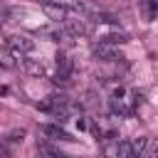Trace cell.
I'll list each match as a JSON object with an SVG mask.
<instances>
[{"instance_id":"6da1fadb","label":"cell","mask_w":158,"mask_h":158,"mask_svg":"<svg viewBox=\"0 0 158 158\" xmlns=\"http://www.w3.org/2000/svg\"><path fill=\"white\" fill-rule=\"evenodd\" d=\"M64 27H67V32H69L72 37H84V35H89V32H91L89 22H86L84 17H79L74 10H72V15L64 20Z\"/></svg>"},{"instance_id":"7a4b0ae2","label":"cell","mask_w":158,"mask_h":158,"mask_svg":"<svg viewBox=\"0 0 158 158\" xmlns=\"http://www.w3.org/2000/svg\"><path fill=\"white\" fill-rule=\"evenodd\" d=\"M7 47L12 49L15 57L22 59V54H27V52L35 49V42H32L30 37H25V35H10V37H7Z\"/></svg>"},{"instance_id":"3957f363","label":"cell","mask_w":158,"mask_h":158,"mask_svg":"<svg viewBox=\"0 0 158 158\" xmlns=\"http://www.w3.org/2000/svg\"><path fill=\"white\" fill-rule=\"evenodd\" d=\"M42 10H44V15H47L49 20H54V22H64V20L72 15V7L59 5V2H44Z\"/></svg>"},{"instance_id":"277c9868","label":"cell","mask_w":158,"mask_h":158,"mask_svg":"<svg viewBox=\"0 0 158 158\" xmlns=\"http://www.w3.org/2000/svg\"><path fill=\"white\" fill-rule=\"evenodd\" d=\"M91 54L99 59V62H116V59H123L111 44H106V42H99V44H94L91 47Z\"/></svg>"},{"instance_id":"5b68a950","label":"cell","mask_w":158,"mask_h":158,"mask_svg":"<svg viewBox=\"0 0 158 158\" xmlns=\"http://www.w3.org/2000/svg\"><path fill=\"white\" fill-rule=\"evenodd\" d=\"M40 131H42L47 138H52V141H74V138H72V133H67L62 126H52V123H44Z\"/></svg>"},{"instance_id":"8992f818","label":"cell","mask_w":158,"mask_h":158,"mask_svg":"<svg viewBox=\"0 0 158 158\" xmlns=\"http://www.w3.org/2000/svg\"><path fill=\"white\" fill-rule=\"evenodd\" d=\"M40 35H44V37H49L54 42H62V40H69L72 37L67 32V27H44V30H40Z\"/></svg>"},{"instance_id":"52a82bcc","label":"cell","mask_w":158,"mask_h":158,"mask_svg":"<svg viewBox=\"0 0 158 158\" xmlns=\"http://www.w3.org/2000/svg\"><path fill=\"white\" fill-rule=\"evenodd\" d=\"M54 59H57V74H67V77H72V72H74L72 59H69L67 54H57Z\"/></svg>"},{"instance_id":"ba28073f","label":"cell","mask_w":158,"mask_h":158,"mask_svg":"<svg viewBox=\"0 0 158 158\" xmlns=\"http://www.w3.org/2000/svg\"><path fill=\"white\" fill-rule=\"evenodd\" d=\"M22 67H25V72H27L30 77H44V64H42V62L25 59V62H22Z\"/></svg>"},{"instance_id":"9c48e42d","label":"cell","mask_w":158,"mask_h":158,"mask_svg":"<svg viewBox=\"0 0 158 158\" xmlns=\"http://www.w3.org/2000/svg\"><path fill=\"white\" fill-rule=\"evenodd\" d=\"M99 106V96L94 91H84L79 99V109H96Z\"/></svg>"},{"instance_id":"30bf717a","label":"cell","mask_w":158,"mask_h":158,"mask_svg":"<svg viewBox=\"0 0 158 158\" xmlns=\"http://www.w3.org/2000/svg\"><path fill=\"white\" fill-rule=\"evenodd\" d=\"M156 10H158V2L156 0H141V12L146 20H153L156 17Z\"/></svg>"},{"instance_id":"8fae6325","label":"cell","mask_w":158,"mask_h":158,"mask_svg":"<svg viewBox=\"0 0 158 158\" xmlns=\"http://www.w3.org/2000/svg\"><path fill=\"white\" fill-rule=\"evenodd\" d=\"M101 42H106V44H123V42H128V35H123V32H111V35H104L101 37Z\"/></svg>"},{"instance_id":"7c38bea8","label":"cell","mask_w":158,"mask_h":158,"mask_svg":"<svg viewBox=\"0 0 158 158\" xmlns=\"http://www.w3.org/2000/svg\"><path fill=\"white\" fill-rule=\"evenodd\" d=\"M116 156L118 158H133V146L128 141H118L116 143Z\"/></svg>"},{"instance_id":"4fadbf2b","label":"cell","mask_w":158,"mask_h":158,"mask_svg":"<svg viewBox=\"0 0 158 158\" xmlns=\"http://www.w3.org/2000/svg\"><path fill=\"white\" fill-rule=\"evenodd\" d=\"M156 158L158 156V138H148V143H146V151H143V156L141 158Z\"/></svg>"},{"instance_id":"5bb4252c","label":"cell","mask_w":158,"mask_h":158,"mask_svg":"<svg viewBox=\"0 0 158 158\" xmlns=\"http://www.w3.org/2000/svg\"><path fill=\"white\" fill-rule=\"evenodd\" d=\"M146 143H148V138H143V136H141V138H136V141H131V146H133V156H138V158H141V156H143V151H146Z\"/></svg>"},{"instance_id":"9a60e30c","label":"cell","mask_w":158,"mask_h":158,"mask_svg":"<svg viewBox=\"0 0 158 158\" xmlns=\"http://www.w3.org/2000/svg\"><path fill=\"white\" fill-rule=\"evenodd\" d=\"M0 64H2V67H7V69H10V67H15V62H12V57H10L7 52H0Z\"/></svg>"},{"instance_id":"2e32d148","label":"cell","mask_w":158,"mask_h":158,"mask_svg":"<svg viewBox=\"0 0 158 158\" xmlns=\"http://www.w3.org/2000/svg\"><path fill=\"white\" fill-rule=\"evenodd\" d=\"M22 138H25V128H15V131L10 133V141H12V143H17V141H22Z\"/></svg>"},{"instance_id":"e0dca14e","label":"cell","mask_w":158,"mask_h":158,"mask_svg":"<svg viewBox=\"0 0 158 158\" xmlns=\"http://www.w3.org/2000/svg\"><path fill=\"white\" fill-rule=\"evenodd\" d=\"M156 158H158V156H156Z\"/></svg>"}]
</instances>
